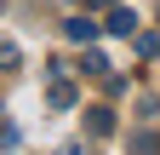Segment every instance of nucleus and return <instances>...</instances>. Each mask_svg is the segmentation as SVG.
I'll use <instances>...</instances> for the list:
<instances>
[{"label": "nucleus", "instance_id": "nucleus-1", "mask_svg": "<svg viewBox=\"0 0 160 155\" xmlns=\"http://www.w3.org/2000/svg\"><path fill=\"white\" fill-rule=\"evenodd\" d=\"M103 29H109V35H120V40H132V35H137V12L114 0V6H109V23H103Z\"/></svg>", "mask_w": 160, "mask_h": 155}, {"label": "nucleus", "instance_id": "nucleus-2", "mask_svg": "<svg viewBox=\"0 0 160 155\" xmlns=\"http://www.w3.org/2000/svg\"><path fill=\"white\" fill-rule=\"evenodd\" d=\"M97 29H103V23H92L86 12H80V17H69V23H63V35H69V40H80V46H92V40H97Z\"/></svg>", "mask_w": 160, "mask_h": 155}, {"label": "nucleus", "instance_id": "nucleus-3", "mask_svg": "<svg viewBox=\"0 0 160 155\" xmlns=\"http://www.w3.org/2000/svg\"><path fill=\"white\" fill-rule=\"evenodd\" d=\"M86 126L97 132V138H109V132H114V109H103V104H97V109H86Z\"/></svg>", "mask_w": 160, "mask_h": 155}, {"label": "nucleus", "instance_id": "nucleus-4", "mask_svg": "<svg viewBox=\"0 0 160 155\" xmlns=\"http://www.w3.org/2000/svg\"><path fill=\"white\" fill-rule=\"evenodd\" d=\"M52 109H74V86L69 81H52Z\"/></svg>", "mask_w": 160, "mask_h": 155}, {"label": "nucleus", "instance_id": "nucleus-5", "mask_svg": "<svg viewBox=\"0 0 160 155\" xmlns=\"http://www.w3.org/2000/svg\"><path fill=\"white\" fill-rule=\"evenodd\" d=\"M0 144H6V149H23V126L6 121V126H0Z\"/></svg>", "mask_w": 160, "mask_h": 155}, {"label": "nucleus", "instance_id": "nucleus-6", "mask_svg": "<svg viewBox=\"0 0 160 155\" xmlns=\"http://www.w3.org/2000/svg\"><path fill=\"white\" fill-rule=\"evenodd\" d=\"M137 57H160V35H137Z\"/></svg>", "mask_w": 160, "mask_h": 155}, {"label": "nucleus", "instance_id": "nucleus-7", "mask_svg": "<svg viewBox=\"0 0 160 155\" xmlns=\"http://www.w3.org/2000/svg\"><path fill=\"white\" fill-rule=\"evenodd\" d=\"M86 75H109V57L103 52H86Z\"/></svg>", "mask_w": 160, "mask_h": 155}, {"label": "nucleus", "instance_id": "nucleus-8", "mask_svg": "<svg viewBox=\"0 0 160 155\" xmlns=\"http://www.w3.org/2000/svg\"><path fill=\"white\" fill-rule=\"evenodd\" d=\"M114 6V0H86V12H109Z\"/></svg>", "mask_w": 160, "mask_h": 155}]
</instances>
